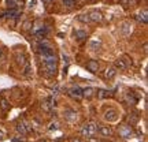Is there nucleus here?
<instances>
[{"label":"nucleus","mask_w":148,"mask_h":142,"mask_svg":"<svg viewBox=\"0 0 148 142\" xmlns=\"http://www.w3.org/2000/svg\"><path fill=\"white\" fill-rule=\"evenodd\" d=\"M62 1H63L64 7H67V8H71L75 4V0H62Z\"/></svg>","instance_id":"nucleus-23"},{"label":"nucleus","mask_w":148,"mask_h":142,"mask_svg":"<svg viewBox=\"0 0 148 142\" xmlns=\"http://www.w3.org/2000/svg\"><path fill=\"white\" fill-rule=\"evenodd\" d=\"M96 132H97V124H96V123H93V122L84 124L82 130H81V134H82L84 137H86V138H92Z\"/></svg>","instance_id":"nucleus-2"},{"label":"nucleus","mask_w":148,"mask_h":142,"mask_svg":"<svg viewBox=\"0 0 148 142\" xmlns=\"http://www.w3.org/2000/svg\"><path fill=\"white\" fill-rule=\"evenodd\" d=\"M119 1H121L122 4H126V1H127V0H119Z\"/></svg>","instance_id":"nucleus-33"},{"label":"nucleus","mask_w":148,"mask_h":142,"mask_svg":"<svg viewBox=\"0 0 148 142\" xmlns=\"http://www.w3.org/2000/svg\"><path fill=\"white\" fill-rule=\"evenodd\" d=\"M127 66H129V63H126L123 59H118V60H115V63H114V69L115 70H126Z\"/></svg>","instance_id":"nucleus-9"},{"label":"nucleus","mask_w":148,"mask_h":142,"mask_svg":"<svg viewBox=\"0 0 148 142\" xmlns=\"http://www.w3.org/2000/svg\"><path fill=\"white\" fill-rule=\"evenodd\" d=\"M89 1H96V0H89Z\"/></svg>","instance_id":"nucleus-35"},{"label":"nucleus","mask_w":148,"mask_h":142,"mask_svg":"<svg viewBox=\"0 0 148 142\" xmlns=\"http://www.w3.org/2000/svg\"><path fill=\"white\" fill-rule=\"evenodd\" d=\"M77 19H78L79 22H82V23H88V22H90L89 15H88V14H81V15L77 16Z\"/></svg>","instance_id":"nucleus-22"},{"label":"nucleus","mask_w":148,"mask_h":142,"mask_svg":"<svg viewBox=\"0 0 148 142\" xmlns=\"http://www.w3.org/2000/svg\"><path fill=\"white\" fill-rule=\"evenodd\" d=\"M51 1H52V0H42V3H45V4H49Z\"/></svg>","instance_id":"nucleus-32"},{"label":"nucleus","mask_w":148,"mask_h":142,"mask_svg":"<svg viewBox=\"0 0 148 142\" xmlns=\"http://www.w3.org/2000/svg\"><path fill=\"white\" fill-rule=\"evenodd\" d=\"M97 97H99V99H104V97H108V92H107V90H99V93H97Z\"/></svg>","instance_id":"nucleus-24"},{"label":"nucleus","mask_w":148,"mask_h":142,"mask_svg":"<svg viewBox=\"0 0 148 142\" xmlns=\"http://www.w3.org/2000/svg\"><path fill=\"white\" fill-rule=\"evenodd\" d=\"M30 74H32V71H30V66L26 64V69H25V71H23V75H25V77H30Z\"/></svg>","instance_id":"nucleus-25"},{"label":"nucleus","mask_w":148,"mask_h":142,"mask_svg":"<svg viewBox=\"0 0 148 142\" xmlns=\"http://www.w3.org/2000/svg\"><path fill=\"white\" fill-rule=\"evenodd\" d=\"M38 142H47V141H45V139H41V141H38Z\"/></svg>","instance_id":"nucleus-34"},{"label":"nucleus","mask_w":148,"mask_h":142,"mask_svg":"<svg viewBox=\"0 0 148 142\" xmlns=\"http://www.w3.org/2000/svg\"><path fill=\"white\" fill-rule=\"evenodd\" d=\"M104 119L108 122H115L118 119V115H116V111L110 108L108 111H106V113H104Z\"/></svg>","instance_id":"nucleus-5"},{"label":"nucleus","mask_w":148,"mask_h":142,"mask_svg":"<svg viewBox=\"0 0 148 142\" xmlns=\"http://www.w3.org/2000/svg\"><path fill=\"white\" fill-rule=\"evenodd\" d=\"M69 96L70 97H73V99H75V100H81L82 99V89L81 88H73V89L69 90Z\"/></svg>","instance_id":"nucleus-3"},{"label":"nucleus","mask_w":148,"mask_h":142,"mask_svg":"<svg viewBox=\"0 0 148 142\" xmlns=\"http://www.w3.org/2000/svg\"><path fill=\"white\" fill-rule=\"evenodd\" d=\"M130 23H129V22H123V23H122L121 25V32L123 33V34H125V36H127V34H129V33H130Z\"/></svg>","instance_id":"nucleus-15"},{"label":"nucleus","mask_w":148,"mask_h":142,"mask_svg":"<svg viewBox=\"0 0 148 142\" xmlns=\"http://www.w3.org/2000/svg\"><path fill=\"white\" fill-rule=\"evenodd\" d=\"M0 107H1V109L4 111V112L10 109V104H8V101L5 100V99H0Z\"/></svg>","instance_id":"nucleus-20"},{"label":"nucleus","mask_w":148,"mask_h":142,"mask_svg":"<svg viewBox=\"0 0 148 142\" xmlns=\"http://www.w3.org/2000/svg\"><path fill=\"white\" fill-rule=\"evenodd\" d=\"M119 134H121V137H123V138H130L133 132H132L130 126H122L121 128H119Z\"/></svg>","instance_id":"nucleus-7"},{"label":"nucleus","mask_w":148,"mask_h":142,"mask_svg":"<svg viewBox=\"0 0 148 142\" xmlns=\"http://www.w3.org/2000/svg\"><path fill=\"white\" fill-rule=\"evenodd\" d=\"M148 12H147V10H145V8H144L143 11H141V12H138V15H137V21H140V22H143L144 25H145V23H147L148 22Z\"/></svg>","instance_id":"nucleus-13"},{"label":"nucleus","mask_w":148,"mask_h":142,"mask_svg":"<svg viewBox=\"0 0 148 142\" xmlns=\"http://www.w3.org/2000/svg\"><path fill=\"white\" fill-rule=\"evenodd\" d=\"M95 94V89L93 88H86V89H82V97H92Z\"/></svg>","instance_id":"nucleus-16"},{"label":"nucleus","mask_w":148,"mask_h":142,"mask_svg":"<svg viewBox=\"0 0 148 142\" xmlns=\"http://www.w3.org/2000/svg\"><path fill=\"white\" fill-rule=\"evenodd\" d=\"M89 142H99V141H97V139H95V138L92 137V138H89Z\"/></svg>","instance_id":"nucleus-31"},{"label":"nucleus","mask_w":148,"mask_h":142,"mask_svg":"<svg viewBox=\"0 0 148 142\" xmlns=\"http://www.w3.org/2000/svg\"><path fill=\"white\" fill-rule=\"evenodd\" d=\"M15 128H16V131L19 132V134H22V135H26L27 132H29V130H27V124H25L23 122L18 123Z\"/></svg>","instance_id":"nucleus-11"},{"label":"nucleus","mask_w":148,"mask_h":142,"mask_svg":"<svg viewBox=\"0 0 148 142\" xmlns=\"http://www.w3.org/2000/svg\"><path fill=\"white\" fill-rule=\"evenodd\" d=\"M64 119L69 122H74L77 119V112L71 108H67V109H64Z\"/></svg>","instance_id":"nucleus-4"},{"label":"nucleus","mask_w":148,"mask_h":142,"mask_svg":"<svg viewBox=\"0 0 148 142\" xmlns=\"http://www.w3.org/2000/svg\"><path fill=\"white\" fill-rule=\"evenodd\" d=\"M86 69L89 70L90 73H97V70H99V63H97V60H89V62L86 63Z\"/></svg>","instance_id":"nucleus-10"},{"label":"nucleus","mask_w":148,"mask_h":142,"mask_svg":"<svg viewBox=\"0 0 148 142\" xmlns=\"http://www.w3.org/2000/svg\"><path fill=\"white\" fill-rule=\"evenodd\" d=\"M56 142H60V141H56Z\"/></svg>","instance_id":"nucleus-37"},{"label":"nucleus","mask_w":148,"mask_h":142,"mask_svg":"<svg viewBox=\"0 0 148 142\" xmlns=\"http://www.w3.org/2000/svg\"><path fill=\"white\" fill-rule=\"evenodd\" d=\"M97 131L100 132L103 137H111V135H112V130H111L108 126H100V127H97Z\"/></svg>","instance_id":"nucleus-8"},{"label":"nucleus","mask_w":148,"mask_h":142,"mask_svg":"<svg viewBox=\"0 0 148 142\" xmlns=\"http://www.w3.org/2000/svg\"><path fill=\"white\" fill-rule=\"evenodd\" d=\"M88 15H89L90 22H101L103 21V15H101V12H99V11H96V10L90 11Z\"/></svg>","instance_id":"nucleus-6"},{"label":"nucleus","mask_w":148,"mask_h":142,"mask_svg":"<svg viewBox=\"0 0 148 142\" xmlns=\"http://www.w3.org/2000/svg\"><path fill=\"white\" fill-rule=\"evenodd\" d=\"M34 5H36V0H30V1H29V8H32Z\"/></svg>","instance_id":"nucleus-28"},{"label":"nucleus","mask_w":148,"mask_h":142,"mask_svg":"<svg viewBox=\"0 0 148 142\" xmlns=\"http://www.w3.org/2000/svg\"><path fill=\"white\" fill-rule=\"evenodd\" d=\"M4 135H5V132L0 128V139H3V138H4Z\"/></svg>","instance_id":"nucleus-29"},{"label":"nucleus","mask_w":148,"mask_h":142,"mask_svg":"<svg viewBox=\"0 0 148 142\" xmlns=\"http://www.w3.org/2000/svg\"><path fill=\"white\" fill-rule=\"evenodd\" d=\"M116 75V70L114 69V67H111V69H108L106 71V78H108V79H111V78H114Z\"/></svg>","instance_id":"nucleus-21"},{"label":"nucleus","mask_w":148,"mask_h":142,"mask_svg":"<svg viewBox=\"0 0 148 142\" xmlns=\"http://www.w3.org/2000/svg\"><path fill=\"white\" fill-rule=\"evenodd\" d=\"M41 62H42V67H44V71L52 77L56 74V70H58V60H56V56L55 53H49V55H41Z\"/></svg>","instance_id":"nucleus-1"},{"label":"nucleus","mask_w":148,"mask_h":142,"mask_svg":"<svg viewBox=\"0 0 148 142\" xmlns=\"http://www.w3.org/2000/svg\"><path fill=\"white\" fill-rule=\"evenodd\" d=\"M74 37H75L77 40H84V38L88 37V34H86V32H82V30H75V32H74Z\"/></svg>","instance_id":"nucleus-19"},{"label":"nucleus","mask_w":148,"mask_h":142,"mask_svg":"<svg viewBox=\"0 0 148 142\" xmlns=\"http://www.w3.org/2000/svg\"><path fill=\"white\" fill-rule=\"evenodd\" d=\"M32 26H33L32 22H25V23H23V30H29Z\"/></svg>","instance_id":"nucleus-26"},{"label":"nucleus","mask_w":148,"mask_h":142,"mask_svg":"<svg viewBox=\"0 0 148 142\" xmlns=\"http://www.w3.org/2000/svg\"><path fill=\"white\" fill-rule=\"evenodd\" d=\"M101 47V41H97V40H93V41H90L89 44V48L92 51H99Z\"/></svg>","instance_id":"nucleus-17"},{"label":"nucleus","mask_w":148,"mask_h":142,"mask_svg":"<svg viewBox=\"0 0 148 142\" xmlns=\"http://www.w3.org/2000/svg\"><path fill=\"white\" fill-rule=\"evenodd\" d=\"M16 63L21 64V66H23V64H26V56H25V53L23 52H18L16 53Z\"/></svg>","instance_id":"nucleus-14"},{"label":"nucleus","mask_w":148,"mask_h":142,"mask_svg":"<svg viewBox=\"0 0 148 142\" xmlns=\"http://www.w3.org/2000/svg\"><path fill=\"white\" fill-rule=\"evenodd\" d=\"M7 4L10 5V8L19 10V7L23 5V1H22V0H7Z\"/></svg>","instance_id":"nucleus-12"},{"label":"nucleus","mask_w":148,"mask_h":142,"mask_svg":"<svg viewBox=\"0 0 148 142\" xmlns=\"http://www.w3.org/2000/svg\"><path fill=\"white\" fill-rule=\"evenodd\" d=\"M16 15H19V10H15V8H11L10 11L4 12V16H8V18H15Z\"/></svg>","instance_id":"nucleus-18"},{"label":"nucleus","mask_w":148,"mask_h":142,"mask_svg":"<svg viewBox=\"0 0 148 142\" xmlns=\"http://www.w3.org/2000/svg\"><path fill=\"white\" fill-rule=\"evenodd\" d=\"M40 26H41V22H40V21H37L36 23H34V30H36V32H37L38 29H41V27H40Z\"/></svg>","instance_id":"nucleus-27"},{"label":"nucleus","mask_w":148,"mask_h":142,"mask_svg":"<svg viewBox=\"0 0 148 142\" xmlns=\"http://www.w3.org/2000/svg\"><path fill=\"white\" fill-rule=\"evenodd\" d=\"M0 55H1V49H0Z\"/></svg>","instance_id":"nucleus-36"},{"label":"nucleus","mask_w":148,"mask_h":142,"mask_svg":"<svg viewBox=\"0 0 148 142\" xmlns=\"http://www.w3.org/2000/svg\"><path fill=\"white\" fill-rule=\"evenodd\" d=\"M71 142H82V141H81V139H78V138H73V139H71Z\"/></svg>","instance_id":"nucleus-30"}]
</instances>
